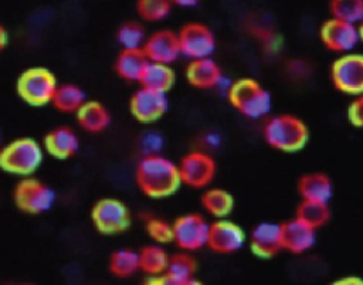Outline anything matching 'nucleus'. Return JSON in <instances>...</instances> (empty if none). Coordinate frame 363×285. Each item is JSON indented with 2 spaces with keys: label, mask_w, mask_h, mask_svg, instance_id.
I'll return each instance as SVG.
<instances>
[{
  "label": "nucleus",
  "mask_w": 363,
  "mask_h": 285,
  "mask_svg": "<svg viewBox=\"0 0 363 285\" xmlns=\"http://www.w3.org/2000/svg\"><path fill=\"white\" fill-rule=\"evenodd\" d=\"M135 177L139 190L150 199L169 197L182 184L179 166L159 153L145 155L136 166Z\"/></svg>",
  "instance_id": "f257e3e1"
},
{
  "label": "nucleus",
  "mask_w": 363,
  "mask_h": 285,
  "mask_svg": "<svg viewBox=\"0 0 363 285\" xmlns=\"http://www.w3.org/2000/svg\"><path fill=\"white\" fill-rule=\"evenodd\" d=\"M262 133L271 147L284 153L302 150L309 139V130L305 122L289 113L269 118L264 125Z\"/></svg>",
  "instance_id": "f03ea898"
},
{
  "label": "nucleus",
  "mask_w": 363,
  "mask_h": 285,
  "mask_svg": "<svg viewBox=\"0 0 363 285\" xmlns=\"http://www.w3.org/2000/svg\"><path fill=\"white\" fill-rule=\"evenodd\" d=\"M227 96L230 104L250 119H261L267 116L272 108L271 94L252 78L234 81Z\"/></svg>",
  "instance_id": "7ed1b4c3"
},
{
  "label": "nucleus",
  "mask_w": 363,
  "mask_h": 285,
  "mask_svg": "<svg viewBox=\"0 0 363 285\" xmlns=\"http://www.w3.org/2000/svg\"><path fill=\"white\" fill-rule=\"evenodd\" d=\"M43 162V147L33 138L11 140L0 150V169L10 174L30 176Z\"/></svg>",
  "instance_id": "20e7f679"
},
{
  "label": "nucleus",
  "mask_w": 363,
  "mask_h": 285,
  "mask_svg": "<svg viewBox=\"0 0 363 285\" xmlns=\"http://www.w3.org/2000/svg\"><path fill=\"white\" fill-rule=\"evenodd\" d=\"M58 84L54 74L44 67L23 71L17 79L18 96L31 106H44L52 101Z\"/></svg>",
  "instance_id": "39448f33"
},
{
  "label": "nucleus",
  "mask_w": 363,
  "mask_h": 285,
  "mask_svg": "<svg viewBox=\"0 0 363 285\" xmlns=\"http://www.w3.org/2000/svg\"><path fill=\"white\" fill-rule=\"evenodd\" d=\"M330 78L335 88L346 95L363 94V54L345 52L330 67Z\"/></svg>",
  "instance_id": "423d86ee"
},
{
  "label": "nucleus",
  "mask_w": 363,
  "mask_h": 285,
  "mask_svg": "<svg viewBox=\"0 0 363 285\" xmlns=\"http://www.w3.org/2000/svg\"><path fill=\"white\" fill-rule=\"evenodd\" d=\"M14 203L23 213L33 216L43 214L54 206L55 193L43 181L26 177L16 184Z\"/></svg>",
  "instance_id": "0eeeda50"
},
{
  "label": "nucleus",
  "mask_w": 363,
  "mask_h": 285,
  "mask_svg": "<svg viewBox=\"0 0 363 285\" xmlns=\"http://www.w3.org/2000/svg\"><path fill=\"white\" fill-rule=\"evenodd\" d=\"M94 227L101 234H119L130 227L129 208L118 199H101L91 210Z\"/></svg>",
  "instance_id": "6e6552de"
},
{
  "label": "nucleus",
  "mask_w": 363,
  "mask_h": 285,
  "mask_svg": "<svg viewBox=\"0 0 363 285\" xmlns=\"http://www.w3.org/2000/svg\"><path fill=\"white\" fill-rule=\"evenodd\" d=\"M210 224L200 214L190 213L174 220L173 242L184 251H196L207 245Z\"/></svg>",
  "instance_id": "1a4fd4ad"
},
{
  "label": "nucleus",
  "mask_w": 363,
  "mask_h": 285,
  "mask_svg": "<svg viewBox=\"0 0 363 285\" xmlns=\"http://www.w3.org/2000/svg\"><path fill=\"white\" fill-rule=\"evenodd\" d=\"M180 52L190 60L210 57L216 50L213 31L201 23H187L177 33Z\"/></svg>",
  "instance_id": "9d476101"
},
{
  "label": "nucleus",
  "mask_w": 363,
  "mask_h": 285,
  "mask_svg": "<svg viewBox=\"0 0 363 285\" xmlns=\"http://www.w3.org/2000/svg\"><path fill=\"white\" fill-rule=\"evenodd\" d=\"M319 35L326 48L342 54L350 52L360 41L357 24L335 17L328 18L320 26Z\"/></svg>",
  "instance_id": "9b49d317"
},
{
  "label": "nucleus",
  "mask_w": 363,
  "mask_h": 285,
  "mask_svg": "<svg viewBox=\"0 0 363 285\" xmlns=\"http://www.w3.org/2000/svg\"><path fill=\"white\" fill-rule=\"evenodd\" d=\"M179 173L183 184L194 189L206 187L216 176V162L207 153L191 152L182 159Z\"/></svg>",
  "instance_id": "f8f14e48"
},
{
  "label": "nucleus",
  "mask_w": 363,
  "mask_h": 285,
  "mask_svg": "<svg viewBox=\"0 0 363 285\" xmlns=\"http://www.w3.org/2000/svg\"><path fill=\"white\" fill-rule=\"evenodd\" d=\"M167 105L166 92L142 86L130 96L129 109L136 121L142 123H152L166 113Z\"/></svg>",
  "instance_id": "ddd939ff"
},
{
  "label": "nucleus",
  "mask_w": 363,
  "mask_h": 285,
  "mask_svg": "<svg viewBox=\"0 0 363 285\" xmlns=\"http://www.w3.org/2000/svg\"><path fill=\"white\" fill-rule=\"evenodd\" d=\"M197 269L196 259L187 252H179L169 257L167 268L163 274L149 276L146 284L152 285H196L199 284L194 279Z\"/></svg>",
  "instance_id": "4468645a"
},
{
  "label": "nucleus",
  "mask_w": 363,
  "mask_h": 285,
  "mask_svg": "<svg viewBox=\"0 0 363 285\" xmlns=\"http://www.w3.org/2000/svg\"><path fill=\"white\" fill-rule=\"evenodd\" d=\"M245 244L244 230L234 221L220 218L210 224L207 247L218 254H231Z\"/></svg>",
  "instance_id": "2eb2a0df"
},
{
  "label": "nucleus",
  "mask_w": 363,
  "mask_h": 285,
  "mask_svg": "<svg viewBox=\"0 0 363 285\" xmlns=\"http://www.w3.org/2000/svg\"><path fill=\"white\" fill-rule=\"evenodd\" d=\"M142 50L145 51L149 61L153 62H162V64H172L179 58L180 45H179V37L172 30H157L153 34H150Z\"/></svg>",
  "instance_id": "dca6fc26"
},
{
  "label": "nucleus",
  "mask_w": 363,
  "mask_h": 285,
  "mask_svg": "<svg viewBox=\"0 0 363 285\" xmlns=\"http://www.w3.org/2000/svg\"><path fill=\"white\" fill-rule=\"evenodd\" d=\"M250 248L258 258H272L282 250V225L271 221L259 223L251 231Z\"/></svg>",
  "instance_id": "f3484780"
},
{
  "label": "nucleus",
  "mask_w": 363,
  "mask_h": 285,
  "mask_svg": "<svg viewBox=\"0 0 363 285\" xmlns=\"http://www.w3.org/2000/svg\"><path fill=\"white\" fill-rule=\"evenodd\" d=\"M282 248L292 254H302L311 250L316 242V233L312 225L295 216V218L282 223Z\"/></svg>",
  "instance_id": "a211bd4d"
},
{
  "label": "nucleus",
  "mask_w": 363,
  "mask_h": 285,
  "mask_svg": "<svg viewBox=\"0 0 363 285\" xmlns=\"http://www.w3.org/2000/svg\"><path fill=\"white\" fill-rule=\"evenodd\" d=\"M221 77L223 74L220 67L210 57L191 60L186 68L187 82L199 89L216 88Z\"/></svg>",
  "instance_id": "6ab92c4d"
},
{
  "label": "nucleus",
  "mask_w": 363,
  "mask_h": 285,
  "mask_svg": "<svg viewBox=\"0 0 363 285\" xmlns=\"http://www.w3.org/2000/svg\"><path fill=\"white\" fill-rule=\"evenodd\" d=\"M79 146L77 133L68 126H60L50 130L44 138V147L47 153L55 159H69L72 157Z\"/></svg>",
  "instance_id": "aec40b11"
},
{
  "label": "nucleus",
  "mask_w": 363,
  "mask_h": 285,
  "mask_svg": "<svg viewBox=\"0 0 363 285\" xmlns=\"http://www.w3.org/2000/svg\"><path fill=\"white\" fill-rule=\"evenodd\" d=\"M299 194L303 200L329 203L333 196V184L323 173H311L301 177L298 183Z\"/></svg>",
  "instance_id": "412c9836"
},
{
  "label": "nucleus",
  "mask_w": 363,
  "mask_h": 285,
  "mask_svg": "<svg viewBox=\"0 0 363 285\" xmlns=\"http://www.w3.org/2000/svg\"><path fill=\"white\" fill-rule=\"evenodd\" d=\"M147 62H149V58L146 57L142 48H133V50L122 48V51L116 57L115 69H116V74L125 81L139 82Z\"/></svg>",
  "instance_id": "4be33fe9"
},
{
  "label": "nucleus",
  "mask_w": 363,
  "mask_h": 285,
  "mask_svg": "<svg viewBox=\"0 0 363 285\" xmlns=\"http://www.w3.org/2000/svg\"><path fill=\"white\" fill-rule=\"evenodd\" d=\"M75 113L79 126L91 133L102 132L111 122L108 109L96 101H85Z\"/></svg>",
  "instance_id": "5701e85b"
},
{
  "label": "nucleus",
  "mask_w": 363,
  "mask_h": 285,
  "mask_svg": "<svg viewBox=\"0 0 363 285\" xmlns=\"http://www.w3.org/2000/svg\"><path fill=\"white\" fill-rule=\"evenodd\" d=\"M176 75L169 64L149 61L139 79L140 85L160 92H167L174 85Z\"/></svg>",
  "instance_id": "b1692460"
},
{
  "label": "nucleus",
  "mask_w": 363,
  "mask_h": 285,
  "mask_svg": "<svg viewBox=\"0 0 363 285\" xmlns=\"http://www.w3.org/2000/svg\"><path fill=\"white\" fill-rule=\"evenodd\" d=\"M85 101V92L78 85L64 84L57 86L51 104L60 112L72 113L77 112Z\"/></svg>",
  "instance_id": "393cba45"
},
{
  "label": "nucleus",
  "mask_w": 363,
  "mask_h": 285,
  "mask_svg": "<svg viewBox=\"0 0 363 285\" xmlns=\"http://www.w3.org/2000/svg\"><path fill=\"white\" fill-rule=\"evenodd\" d=\"M169 264L167 252L159 245H146L139 251V267L149 276L160 275Z\"/></svg>",
  "instance_id": "a878e982"
},
{
  "label": "nucleus",
  "mask_w": 363,
  "mask_h": 285,
  "mask_svg": "<svg viewBox=\"0 0 363 285\" xmlns=\"http://www.w3.org/2000/svg\"><path fill=\"white\" fill-rule=\"evenodd\" d=\"M201 204L211 216L217 218H224L233 211L234 199L224 189H208L201 196Z\"/></svg>",
  "instance_id": "bb28decb"
},
{
  "label": "nucleus",
  "mask_w": 363,
  "mask_h": 285,
  "mask_svg": "<svg viewBox=\"0 0 363 285\" xmlns=\"http://www.w3.org/2000/svg\"><path fill=\"white\" fill-rule=\"evenodd\" d=\"M138 269H140L139 252L132 250H118L109 258V271L118 278H128Z\"/></svg>",
  "instance_id": "cd10ccee"
},
{
  "label": "nucleus",
  "mask_w": 363,
  "mask_h": 285,
  "mask_svg": "<svg viewBox=\"0 0 363 285\" xmlns=\"http://www.w3.org/2000/svg\"><path fill=\"white\" fill-rule=\"evenodd\" d=\"M296 217L312 225L313 228L322 227L329 220V207L326 203L303 200L296 210Z\"/></svg>",
  "instance_id": "c85d7f7f"
},
{
  "label": "nucleus",
  "mask_w": 363,
  "mask_h": 285,
  "mask_svg": "<svg viewBox=\"0 0 363 285\" xmlns=\"http://www.w3.org/2000/svg\"><path fill=\"white\" fill-rule=\"evenodd\" d=\"M332 17L359 24L363 20V0H330Z\"/></svg>",
  "instance_id": "c756f323"
},
{
  "label": "nucleus",
  "mask_w": 363,
  "mask_h": 285,
  "mask_svg": "<svg viewBox=\"0 0 363 285\" xmlns=\"http://www.w3.org/2000/svg\"><path fill=\"white\" fill-rule=\"evenodd\" d=\"M173 7L170 0H138L136 11L146 21H162L167 18Z\"/></svg>",
  "instance_id": "7c9ffc66"
},
{
  "label": "nucleus",
  "mask_w": 363,
  "mask_h": 285,
  "mask_svg": "<svg viewBox=\"0 0 363 285\" xmlns=\"http://www.w3.org/2000/svg\"><path fill=\"white\" fill-rule=\"evenodd\" d=\"M118 43L122 45L123 50H133V48H142L146 35L143 27L136 21H128L123 23L116 33Z\"/></svg>",
  "instance_id": "2f4dec72"
},
{
  "label": "nucleus",
  "mask_w": 363,
  "mask_h": 285,
  "mask_svg": "<svg viewBox=\"0 0 363 285\" xmlns=\"http://www.w3.org/2000/svg\"><path fill=\"white\" fill-rule=\"evenodd\" d=\"M146 231H147V235L159 244L173 242V224H169L164 220L155 218V217L147 218Z\"/></svg>",
  "instance_id": "473e14b6"
},
{
  "label": "nucleus",
  "mask_w": 363,
  "mask_h": 285,
  "mask_svg": "<svg viewBox=\"0 0 363 285\" xmlns=\"http://www.w3.org/2000/svg\"><path fill=\"white\" fill-rule=\"evenodd\" d=\"M347 119L356 128H363V94L356 96L347 108Z\"/></svg>",
  "instance_id": "72a5a7b5"
},
{
  "label": "nucleus",
  "mask_w": 363,
  "mask_h": 285,
  "mask_svg": "<svg viewBox=\"0 0 363 285\" xmlns=\"http://www.w3.org/2000/svg\"><path fill=\"white\" fill-rule=\"evenodd\" d=\"M163 146V139L160 135L157 133H147L143 139H142V149L145 152V155H155L159 153L160 149Z\"/></svg>",
  "instance_id": "f704fd0d"
},
{
  "label": "nucleus",
  "mask_w": 363,
  "mask_h": 285,
  "mask_svg": "<svg viewBox=\"0 0 363 285\" xmlns=\"http://www.w3.org/2000/svg\"><path fill=\"white\" fill-rule=\"evenodd\" d=\"M336 284H339V285H363V281L359 279L357 276H346L343 279L336 281Z\"/></svg>",
  "instance_id": "c9c22d12"
},
{
  "label": "nucleus",
  "mask_w": 363,
  "mask_h": 285,
  "mask_svg": "<svg viewBox=\"0 0 363 285\" xmlns=\"http://www.w3.org/2000/svg\"><path fill=\"white\" fill-rule=\"evenodd\" d=\"M170 1L173 3V6H179V7H194L201 0H170Z\"/></svg>",
  "instance_id": "e433bc0d"
},
{
  "label": "nucleus",
  "mask_w": 363,
  "mask_h": 285,
  "mask_svg": "<svg viewBox=\"0 0 363 285\" xmlns=\"http://www.w3.org/2000/svg\"><path fill=\"white\" fill-rule=\"evenodd\" d=\"M6 44H7V31H6V28L0 24V51L6 47Z\"/></svg>",
  "instance_id": "4c0bfd02"
},
{
  "label": "nucleus",
  "mask_w": 363,
  "mask_h": 285,
  "mask_svg": "<svg viewBox=\"0 0 363 285\" xmlns=\"http://www.w3.org/2000/svg\"><path fill=\"white\" fill-rule=\"evenodd\" d=\"M357 30H359V35H360V41H363V20L357 24Z\"/></svg>",
  "instance_id": "58836bf2"
},
{
  "label": "nucleus",
  "mask_w": 363,
  "mask_h": 285,
  "mask_svg": "<svg viewBox=\"0 0 363 285\" xmlns=\"http://www.w3.org/2000/svg\"><path fill=\"white\" fill-rule=\"evenodd\" d=\"M0 150H1V149H0Z\"/></svg>",
  "instance_id": "ea45409f"
}]
</instances>
